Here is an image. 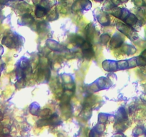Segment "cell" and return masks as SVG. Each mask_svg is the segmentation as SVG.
<instances>
[{
  "label": "cell",
  "instance_id": "6da1fadb",
  "mask_svg": "<svg viewBox=\"0 0 146 137\" xmlns=\"http://www.w3.org/2000/svg\"><path fill=\"white\" fill-rule=\"evenodd\" d=\"M141 56L143 57V58L145 59L146 60V51H144V52H143V54H142Z\"/></svg>",
  "mask_w": 146,
  "mask_h": 137
}]
</instances>
